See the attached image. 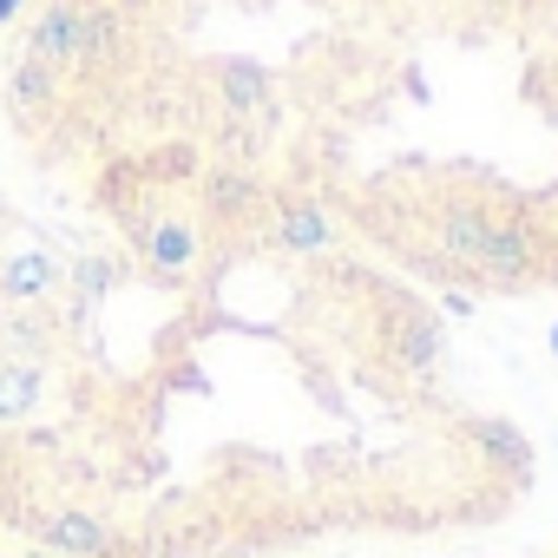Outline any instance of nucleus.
I'll list each match as a JSON object with an SVG mask.
<instances>
[{"mask_svg":"<svg viewBox=\"0 0 558 558\" xmlns=\"http://www.w3.org/2000/svg\"><path fill=\"white\" fill-rule=\"evenodd\" d=\"M217 99H223L230 119H269V106H276L263 66H223V73H217Z\"/></svg>","mask_w":558,"mask_h":558,"instance_id":"20e7f679","label":"nucleus"},{"mask_svg":"<svg viewBox=\"0 0 558 558\" xmlns=\"http://www.w3.org/2000/svg\"><path fill=\"white\" fill-rule=\"evenodd\" d=\"M125 236H132L138 263L151 276H165V283H184V276H197V263H204V236H197L191 217H132Z\"/></svg>","mask_w":558,"mask_h":558,"instance_id":"f257e3e1","label":"nucleus"},{"mask_svg":"<svg viewBox=\"0 0 558 558\" xmlns=\"http://www.w3.org/2000/svg\"><path fill=\"white\" fill-rule=\"evenodd\" d=\"M93 27H99V8H86V0H47V14L34 21V60H47L53 73L86 66L93 60Z\"/></svg>","mask_w":558,"mask_h":558,"instance_id":"f03ea898","label":"nucleus"},{"mask_svg":"<svg viewBox=\"0 0 558 558\" xmlns=\"http://www.w3.org/2000/svg\"><path fill=\"white\" fill-rule=\"evenodd\" d=\"M53 93H60V73H53L47 60H34V53L8 73V99H14V106H40V99H53Z\"/></svg>","mask_w":558,"mask_h":558,"instance_id":"39448f33","label":"nucleus"},{"mask_svg":"<svg viewBox=\"0 0 558 558\" xmlns=\"http://www.w3.org/2000/svg\"><path fill=\"white\" fill-rule=\"evenodd\" d=\"M269 243L283 250V256H296V263H323V256L336 250V223H329L323 204L290 197V204H276V210H269Z\"/></svg>","mask_w":558,"mask_h":558,"instance_id":"7ed1b4c3","label":"nucleus"}]
</instances>
